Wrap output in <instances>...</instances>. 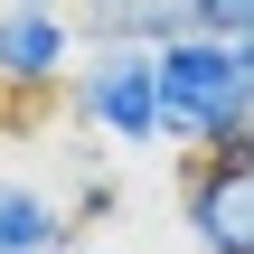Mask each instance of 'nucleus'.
<instances>
[{"label":"nucleus","mask_w":254,"mask_h":254,"mask_svg":"<svg viewBox=\"0 0 254 254\" xmlns=\"http://www.w3.org/2000/svg\"><path fill=\"white\" fill-rule=\"evenodd\" d=\"M151 66H160V141L170 151H245V132H254V47L245 38L189 28V38H160Z\"/></svg>","instance_id":"obj_1"},{"label":"nucleus","mask_w":254,"mask_h":254,"mask_svg":"<svg viewBox=\"0 0 254 254\" xmlns=\"http://www.w3.org/2000/svg\"><path fill=\"white\" fill-rule=\"evenodd\" d=\"M66 104H75V123H85L94 141L151 151V141H160V66H151V47H75Z\"/></svg>","instance_id":"obj_2"},{"label":"nucleus","mask_w":254,"mask_h":254,"mask_svg":"<svg viewBox=\"0 0 254 254\" xmlns=\"http://www.w3.org/2000/svg\"><path fill=\"white\" fill-rule=\"evenodd\" d=\"M179 226L198 254H254V151H189Z\"/></svg>","instance_id":"obj_3"},{"label":"nucleus","mask_w":254,"mask_h":254,"mask_svg":"<svg viewBox=\"0 0 254 254\" xmlns=\"http://www.w3.org/2000/svg\"><path fill=\"white\" fill-rule=\"evenodd\" d=\"M75 66L66 0H0V94H57Z\"/></svg>","instance_id":"obj_4"},{"label":"nucleus","mask_w":254,"mask_h":254,"mask_svg":"<svg viewBox=\"0 0 254 254\" xmlns=\"http://www.w3.org/2000/svg\"><path fill=\"white\" fill-rule=\"evenodd\" d=\"M75 207L38 189L28 170H0V254H75Z\"/></svg>","instance_id":"obj_5"},{"label":"nucleus","mask_w":254,"mask_h":254,"mask_svg":"<svg viewBox=\"0 0 254 254\" xmlns=\"http://www.w3.org/2000/svg\"><path fill=\"white\" fill-rule=\"evenodd\" d=\"M66 207H75V226H104V217L123 207V179H113L104 160H75V198H66Z\"/></svg>","instance_id":"obj_6"},{"label":"nucleus","mask_w":254,"mask_h":254,"mask_svg":"<svg viewBox=\"0 0 254 254\" xmlns=\"http://www.w3.org/2000/svg\"><path fill=\"white\" fill-rule=\"evenodd\" d=\"M198 28H217V38H245V47H254V0H198Z\"/></svg>","instance_id":"obj_7"}]
</instances>
